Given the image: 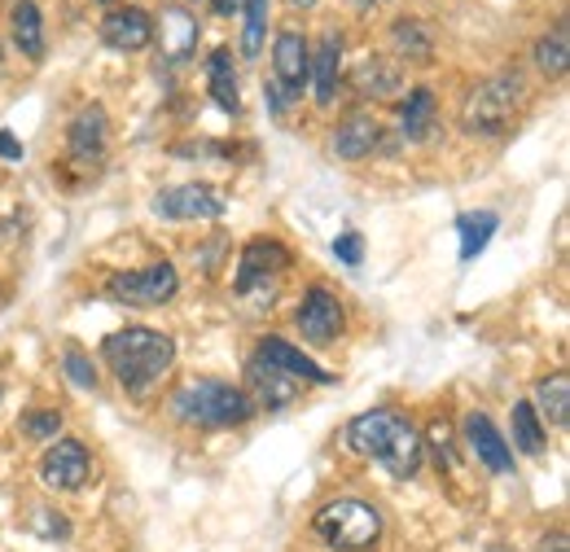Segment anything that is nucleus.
Segmentation results:
<instances>
[{
	"label": "nucleus",
	"instance_id": "nucleus-23",
	"mask_svg": "<svg viewBox=\"0 0 570 552\" xmlns=\"http://www.w3.org/2000/svg\"><path fill=\"white\" fill-rule=\"evenodd\" d=\"M352 79H356L360 97H395L400 92V70L386 58H364Z\"/></svg>",
	"mask_w": 570,
	"mask_h": 552
},
{
	"label": "nucleus",
	"instance_id": "nucleus-36",
	"mask_svg": "<svg viewBox=\"0 0 570 552\" xmlns=\"http://www.w3.org/2000/svg\"><path fill=\"white\" fill-rule=\"evenodd\" d=\"M285 4H294V9H312L316 0H285Z\"/></svg>",
	"mask_w": 570,
	"mask_h": 552
},
{
	"label": "nucleus",
	"instance_id": "nucleus-16",
	"mask_svg": "<svg viewBox=\"0 0 570 552\" xmlns=\"http://www.w3.org/2000/svg\"><path fill=\"white\" fill-rule=\"evenodd\" d=\"M110 140V119L101 106H83L71 124V158L75 162H97Z\"/></svg>",
	"mask_w": 570,
	"mask_h": 552
},
{
	"label": "nucleus",
	"instance_id": "nucleus-7",
	"mask_svg": "<svg viewBox=\"0 0 570 552\" xmlns=\"http://www.w3.org/2000/svg\"><path fill=\"white\" fill-rule=\"evenodd\" d=\"M307 62H312V49L298 31H282L277 45H273V83H268V97H273V110H285L289 101L303 97V83H307Z\"/></svg>",
	"mask_w": 570,
	"mask_h": 552
},
{
	"label": "nucleus",
	"instance_id": "nucleus-28",
	"mask_svg": "<svg viewBox=\"0 0 570 552\" xmlns=\"http://www.w3.org/2000/svg\"><path fill=\"white\" fill-rule=\"evenodd\" d=\"M246 9V27H242V53L259 58L264 49V31H268V0H242Z\"/></svg>",
	"mask_w": 570,
	"mask_h": 552
},
{
	"label": "nucleus",
	"instance_id": "nucleus-13",
	"mask_svg": "<svg viewBox=\"0 0 570 552\" xmlns=\"http://www.w3.org/2000/svg\"><path fill=\"white\" fill-rule=\"evenodd\" d=\"M101 40H106L110 49H119V53H141L145 45L154 40V18H149L145 9H137V4L110 9L106 22H101Z\"/></svg>",
	"mask_w": 570,
	"mask_h": 552
},
{
	"label": "nucleus",
	"instance_id": "nucleus-19",
	"mask_svg": "<svg viewBox=\"0 0 570 552\" xmlns=\"http://www.w3.org/2000/svg\"><path fill=\"white\" fill-rule=\"evenodd\" d=\"M250 386H255V395H259V404L268 408V413H277V408H289L294 404V395H298V382L294 377H285L277 368H268V364H250Z\"/></svg>",
	"mask_w": 570,
	"mask_h": 552
},
{
	"label": "nucleus",
	"instance_id": "nucleus-8",
	"mask_svg": "<svg viewBox=\"0 0 570 552\" xmlns=\"http://www.w3.org/2000/svg\"><path fill=\"white\" fill-rule=\"evenodd\" d=\"M180 289V276L171 264H154V268H141V273H115L106 294L124 307H163L167 298H176Z\"/></svg>",
	"mask_w": 570,
	"mask_h": 552
},
{
	"label": "nucleus",
	"instance_id": "nucleus-29",
	"mask_svg": "<svg viewBox=\"0 0 570 552\" xmlns=\"http://www.w3.org/2000/svg\"><path fill=\"white\" fill-rule=\"evenodd\" d=\"M567 62H570L567 27H558L553 36H544V40L535 45V67L544 70V75H567Z\"/></svg>",
	"mask_w": 570,
	"mask_h": 552
},
{
	"label": "nucleus",
	"instance_id": "nucleus-15",
	"mask_svg": "<svg viewBox=\"0 0 570 552\" xmlns=\"http://www.w3.org/2000/svg\"><path fill=\"white\" fill-rule=\"evenodd\" d=\"M158 36H163V58H167L171 67H180V62H189L194 49H198V18H194L189 9H180V4H171V9H163V18H158Z\"/></svg>",
	"mask_w": 570,
	"mask_h": 552
},
{
	"label": "nucleus",
	"instance_id": "nucleus-27",
	"mask_svg": "<svg viewBox=\"0 0 570 552\" xmlns=\"http://www.w3.org/2000/svg\"><path fill=\"white\" fill-rule=\"evenodd\" d=\"M535 400H540V408H544V416H549L553 425H567L570 421V377L567 373L544 377V382L535 386Z\"/></svg>",
	"mask_w": 570,
	"mask_h": 552
},
{
	"label": "nucleus",
	"instance_id": "nucleus-22",
	"mask_svg": "<svg viewBox=\"0 0 570 552\" xmlns=\"http://www.w3.org/2000/svg\"><path fill=\"white\" fill-rule=\"evenodd\" d=\"M513 447L522 456H544L549 447V434H544V421L535 413V404H513Z\"/></svg>",
	"mask_w": 570,
	"mask_h": 552
},
{
	"label": "nucleus",
	"instance_id": "nucleus-32",
	"mask_svg": "<svg viewBox=\"0 0 570 552\" xmlns=\"http://www.w3.org/2000/svg\"><path fill=\"white\" fill-rule=\"evenodd\" d=\"M334 255H338L347 268H360V259H364V237H360V233H343V237H334Z\"/></svg>",
	"mask_w": 570,
	"mask_h": 552
},
{
	"label": "nucleus",
	"instance_id": "nucleus-11",
	"mask_svg": "<svg viewBox=\"0 0 570 552\" xmlns=\"http://www.w3.org/2000/svg\"><path fill=\"white\" fill-rule=\"evenodd\" d=\"M88 470H92V461L79 438H53V447L40 461V479L53 491H79L88 483Z\"/></svg>",
	"mask_w": 570,
	"mask_h": 552
},
{
	"label": "nucleus",
	"instance_id": "nucleus-1",
	"mask_svg": "<svg viewBox=\"0 0 570 552\" xmlns=\"http://www.w3.org/2000/svg\"><path fill=\"white\" fill-rule=\"evenodd\" d=\"M347 447L356 456H364V461L386 465V474L409 479V474H417L426 443H422V434L404 416L386 413V408H373V413H360L347 425Z\"/></svg>",
	"mask_w": 570,
	"mask_h": 552
},
{
	"label": "nucleus",
	"instance_id": "nucleus-26",
	"mask_svg": "<svg viewBox=\"0 0 570 552\" xmlns=\"http://www.w3.org/2000/svg\"><path fill=\"white\" fill-rule=\"evenodd\" d=\"M391 45H395L409 62H417V67H426L430 58H434V45H430L426 27L413 22V18H400V22L391 27Z\"/></svg>",
	"mask_w": 570,
	"mask_h": 552
},
{
	"label": "nucleus",
	"instance_id": "nucleus-12",
	"mask_svg": "<svg viewBox=\"0 0 570 552\" xmlns=\"http://www.w3.org/2000/svg\"><path fill=\"white\" fill-rule=\"evenodd\" d=\"M255 359L268 364V368H277V373H285V377H294V382H316V386H330V382H334L330 368H321L312 355H303L298 346H289L285 338H277V334L259 338V355H255Z\"/></svg>",
	"mask_w": 570,
	"mask_h": 552
},
{
	"label": "nucleus",
	"instance_id": "nucleus-35",
	"mask_svg": "<svg viewBox=\"0 0 570 552\" xmlns=\"http://www.w3.org/2000/svg\"><path fill=\"white\" fill-rule=\"evenodd\" d=\"M215 13H233V9H242V0H212Z\"/></svg>",
	"mask_w": 570,
	"mask_h": 552
},
{
	"label": "nucleus",
	"instance_id": "nucleus-25",
	"mask_svg": "<svg viewBox=\"0 0 570 552\" xmlns=\"http://www.w3.org/2000/svg\"><path fill=\"white\" fill-rule=\"evenodd\" d=\"M497 210H479V215H461V259L470 264V259H479L483 255V246L492 241V233H497Z\"/></svg>",
	"mask_w": 570,
	"mask_h": 552
},
{
	"label": "nucleus",
	"instance_id": "nucleus-9",
	"mask_svg": "<svg viewBox=\"0 0 570 552\" xmlns=\"http://www.w3.org/2000/svg\"><path fill=\"white\" fill-rule=\"evenodd\" d=\"M294 325L303 329V338H307V343L330 346L338 334H343V325H347L338 294H334V289H325V285H312V289L303 294L298 312H294Z\"/></svg>",
	"mask_w": 570,
	"mask_h": 552
},
{
	"label": "nucleus",
	"instance_id": "nucleus-31",
	"mask_svg": "<svg viewBox=\"0 0 570 552\" xmlns=\"http://www.w3.org/2000/svg\"><path fill=\"white\" fill-rule=\"evenodd\" d=\"M62 364H67V373H71V382L75 386H83V391H92V386H97V373H92V364H88V359H83V351H67V355H62Z\"/></svg>",
	"mask_w": 570,
	"mask_h": 552
},
{
	"label": "nucleus",
	"instance_id": "nucleus-10",
	"mask_svg": "<svg viewBox=\"0 0 570 552\" xmlns=\"http://www.w3.org/2000/svg\"><path fill=\"white\" fill-rule=\"evenodd\" d=\"M224 207H228L224 194L215 185H203V180L171 185L154 198V215H163V219H219Z\"/></svg>",
	"mask_w": 570,
	"mask_h": 552
},
{
	"label": "nucleus",
	"instance_id": "nucleus-5",
	"mask_svg": "<svg viewBox=\"0 0 570 552\" xmlns=\"http://www.w3.org/2000/svg\"><path fill=\"white\" fill-rule=\"evenodd\" d=\"M316 535L338 552H364L382 540V513L364 500H334L312 518Z\"/></svg>",
	"mask_w": 570,
	"mask_h": 552
},
{
	"label": "nucleus",
	"instance_id": "nucleus-33",
	"mask_svg": "<svg viewBox=\"0 0 570 552\" xmlns=\"http://www.w3.org/2000/svg\"><path fill=\"white\" fill-rule=\"evenodd\" d=\"M0 154H4V158H22V145L9 137V132H0Z\"/></svg>",
	"mask_w": 570,
	"mask_h": 552
},
{
	"label": "nucleus",
	"instance_id": "nucleus-24",
	"mask_svg": "<svg viewBox=\"0 0 570 552\" xmlns=\"http://www.w3.org/2000/svg\"><path fill=\"white\" fill-rule=\"evenodd\" d=\"M13 40L27 58H45V22H40V9L36 0H18L13 4Z\"/></svg>",
	"mask_w": 570,
	"mask_h": 552
},
{
	"label": "nucleus",
	"instance_id": "nucleus-6",
	"mask_svg": "<svg viewBox=\"0 0 570 552\" xmlns=\"http://www.w3.org/2000/svg\"><path fill=\"white\" fill-rule=\"evenodd\" d=\"M285 268H289V255H285L282 241H273V237L250 241L237 259V294L242 298H273Z\"/></svg>",
	"mask_w": 570,
	"mask_h": 552
},
{
	"label": "nucleus",
	"instance_id": "nucleus-21",
	"mask_svg": "<svg viewBox=\"0 0 570 552\" xmlns=\"http://www.w3.org/2000/svg\"><path fill=\"white\" fill-rule=\"evenodd\" d=\"M207 88H212V97L219 110H228V115L242 110V101H237V70H233L228 49H215L212 53V62H207Z\"/></svg>",
	"mask_w": 570,
	"mask_h": 552
},
{
	"label": "nucleus",
	"instance_id": "nucleus-30",
	"mask_svg": "<svg viewBox=\"0 0 570 552\" xmlns=\"http://www.w3.org/2000/svg\"><path fill=\"white\" fill-rule=\"evenodd\" d=\"M58 430H62V413L40 408V413L22 416V434H27V438H58Z\"/></svg>",
	"mask_w": 570,
	"mask_h": 552
},
{
	"label": "nucleus",
	"instance_id": "nucleus-17",
	"mask_svg": "<svg viewBox=\"0 0 570 552\" xmlns=\"http://www.w3.org/2000/svg\"><path fill=\"white\" fill-rule=\"evenodd\" d=\"M377 145H382V128H377L373 115H352V119H343V124L334 128V154L347 158V162L368 158Z\"/></svg>",
	"mask_w": 570,
	"mask_h": 552
},
{
	"label": "nucleus",
	"instance_id": "nucleus-3",
	"mask_svg": "<svg viewBox=\"0 0 570 552\" xmlns=\"http://www.w3.org/2000/svg\"><path fill=\"white\" fill-rule=\"evenodd\" d=\"M522 101H527L522 75H518V70H500V75L483 79V83L470 92V101H465V110H461V128H465L470 137H504V132L513 128Z\"/></svg>",
	"mask_w": 570,
	"mask_h": 552
},
{
	"label": "nucleus",
	"instance_id": "nucleus-20",
	"mask_svg": "<svg viewBox=\"0 0 570 552\" xmlns=\"http://www.w3.org/2000/svg\"><path fill=\"white\" fill-rule=\"evenodd\" d=\"M434 128V92L430 88H413L400 101V132L404 140H426Z\"/></svg>",
	"mask_w": 570,
	"mask_h": 552
},
{
	"label": "nucleus",
	"instance_id": "nucleus-4",
	"mask_svg": "<svg viewBox=\"0 0 570 552\" xmlns=\"http://www.w3.org/2000/svg\"><path fill=\"white\" fill-rule=\"evenodd\" d=\"M171 413L185 425H203V430H224V425H242L255 416V404L246 391L228 386V382H194L180 386L171 395Z\"/></svg>",
	"mask_w": 570,
	"mask_h": 552
},
{
	"label": "nucleus",
	"instance_id": "nucleus-18",
	"mask_svg": "<svg viewBox=\"0 0 570 552\" xmlns=\"http://www.w3.org/2000/svg\"><path fill=\"white\" fill-rule=\"evenodd\" d=\"M338 62H343V40H338V36H325V40L312 49V62H307V79H312L321 106H330L334 92H338Z\"/></svg>",
	"mask_w": 570,
	"mask_h": 552
},
{
	"label": "nucleus",
	"instance_id": "nucleus-14",
	"mask_svg": "<svg viewBox=\"0 0 570 552\" xmlns=\"http://www.w3.org/2000/svg\"><path fill=\"white\" fill-rule=\"evenodd\" d=\"M461 430H465V443H470V452L479 456V465H488L492 474H509V470H513V447L500 438V430L488 416L470 413Z\"/></svg>",
	"mask_w": 570,
	"mask_h": 552
},
{
	"label": "nucleus",
	"instance_id": "nucleus-34",
	"mask_svg": "<svg viewBox=\"0 0 570 552\" xmlns=\"http://www.w3.org/2000/svg\"><path fill=\"white\" fill-rule=\"evenodd\" d=\"M540 552H567V535H549V540H540Z\"/></svg>",
	"mask_w": 570,
	"mask_h": 552
},
{
	"label": "nucleus",
	"instance_id": "nucleus-2",
	"mask_svg": "<svg viewBox=\"0 0 570 552\" xmlns=\"http://www.w3.org/2000/svg\"><path fill=\"white\" fill-rule=\"evenodd\" d=\"M101 355L128 395H145L176 364V343L149 325H128L101 343Z\"/></svg>",
	"mask_w": 570,
	"mask_h": 552
}]
</instances>
